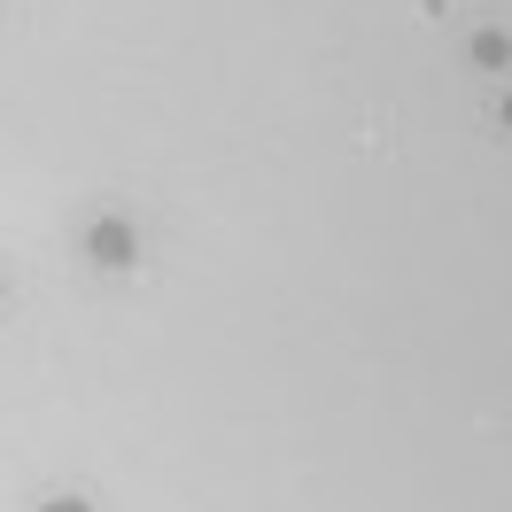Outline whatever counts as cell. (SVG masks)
Segmentation results:
<instances>
[{
    "mask_svg": "<svg viewBox=\"0 0 512 512\" xmlns=\"http://www.w3.org/2000/svg\"><path fill=\"white\" fill-rule=\"evenodd\" d=\"M497 117H505V132H512V94H505V101H497Z\"/></svg>",
    "mask_w": 512,
    "mask_h": 512,
    "instance_id": "obj_4",
    "label": "cell"
},
{
    "mask_svg": "<svg viewBox=\"0 0 512 512\" xmlns=\"http://www.w3.org/2000/svg\"><path fill=\"white\" fill-rule=\"evenodd\" d=\"M86 256H94V264H109V272H125L132 256H140V241H132L125 218H101L94 233H86Z\"/></svg>",
    "mask_w": 512,
    "mask_h": 512,
    "instance_id": "obj_1",
    "label": "cell"
},
{
    "mask_svg": "<svg viewBox=\"0 0 512 512\" xmlns=\"http://www.w3.org/2000/svg\"><path fill=\"white\" fill-rule=\"evenodd\" d=\"M474 63H481V70H505V63H512V39H505V32H474Z\"/></svg>",
    "mask_w": 512,
    "mask_h": 512,
    "instance_id": "obj_2",
    "label": "cell"
},
{
    "mask_svg": "<svg viewBox=\"0 0 512 512\" xmlns=\"http://www.w3.org/2000/svg\"><path fill=\"white\" fill-rule=\"evenodd\" d=\"M47 512H94V505H78V497H55V505H47Z\"/></svg>",
    "mask_w": 512,
    "mask_h": 512,
    "instance_id": "obj_3",
    "label": "cell"
}]
</instances>
